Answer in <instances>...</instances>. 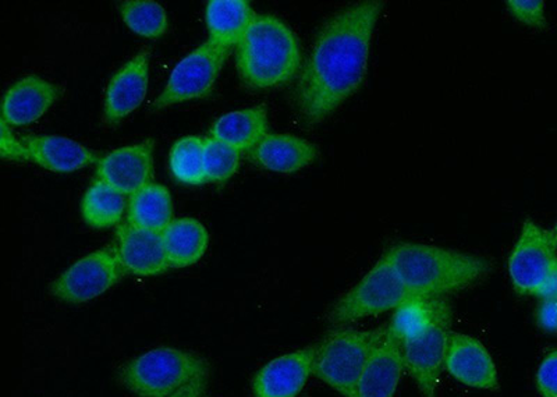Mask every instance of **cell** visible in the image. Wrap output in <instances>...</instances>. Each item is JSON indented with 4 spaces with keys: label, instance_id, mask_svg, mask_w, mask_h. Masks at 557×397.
<instances>
[{
    "label": "cell",
    "instance_id": "cell-1",
    "mask_svg": "<svg viewBox=\"0 0 557 397\" xmlns=\"http://www.w3.org/2000/svg\"><path fill=\"white\" fill-rule=\"evenodd\" d=\"M383 7L377 0L351 4L323 24L298 74L295 98L302 121H325L361 87Z\"/></svg>",
    "mask_w": 557,
    "mask_h": 397
},
{
    "label": "cell",
    "instance_id": "cell-2",
    "mask_svg": "<svg viewBox=\"0 0 557 397\" xmlns=\"http://www.w3.org/2000/svg\"><path fill=\"white\" fill-rule=\"evenodd\" d=\"M412 297L442 299L467 289L490 274L485 257L447 248L400 243L383 255Z\"/></svg>",
    "mask_w": 557,
    "mask_h": 397
},
{
    "label": "cell",
    "instance_id": "cell-3",
    "mask_svg": "<svg viewBox=\"0 0 557 397\" xmlns=\"http://www.w3.org/2000/svg\"><path fill=\"white\" fill-rule=\"evenodd\" d=\"M238 76L246 86L270 89L290 83L300 74V44L286 23L271 14H256L236 47Z\"/></svg>",
    "mask_w": 557,
    "mask_h": 397
},
{
    "label": "cell",
    "instance_id": "cell-4",
    "mask_svg": "<svg viewBox=\"0 0 557 397\" xmlns=\"http://www.w3.org/2000/svg\"><path fill=\"white\" fill-rule=\"evenodd\" d=\"M387 327L374 331L337 330L317 345L312 375L345 397H356L358 382Z\"/></svg>",
    "mask_w": 557,
    "mask_h": 397
},
{
    "label": "cell",
    "instance_id": "cell-5",
    "mask_svg": "<svg viewBox=\"0 0 557 397\" xmlns=\"http://www.w3.org/2000/svg\"><path fill=\"white\" fill-rule=\"evenodd\" d=\"M206 367L201 356L159 347L124 365L121 382L138 397H171Z\"/></svg>",
    "mask_w": 557,
    "mask_h": 397
},
{
    "label": "cell",
    "instance_id": "cell-6",
    "mask_svg": "<svg viewBox=\"0 0 557 397\" xmlns=\"http://www.w3.org/2000/svg\"><path fill=\"white\" fill-rule=\"evenodd\" d=\"M410 299V291L403 285L389 260L382 256L374 268L337 300L331 310L330 320L335 325L350 324L361 318L397 310Z\"/></svg>",
    "mask_w": 557,
    "mask_h": 397
},
{
    "label": "cell",
    "instance_id": "cell-7",
    "mask_svg": "<svg viewBox=\"0 0 557 397\" xmlns=\"http://www.w3.org/2000/svg\"><path fill=\"white\" fill-rule=\"evenodd\" d=\"M228 51L208 41L194 49L173 69L165 88L152 103L156 111L207 97L215 86Z\"/></svg>",
    "mask_w": 557,
    "mask_h": 397
},
{
    "label": "cell",
    "instance_id": "cell-8",
    "mask_svg": "<svg viewBox=\"0 0 557 397\" xmlns=\"http://www.w3.org/2000/svg\"><path fill=\"white\" fill-rule=\"evenodd\" d=\"M123 274L126 272L119 260L116 246H109L74 262L52 282L49 291L69 305H82L112 289Z\"/></svg>",
    "mask_w": 557,
    "mask_h": 397
},
{
    "label": "cell",
    "instance_id": "cell-9",
    "mask_svg": "<svg viewBox=\"0 0 557 397\" xmlns=\"http://www.w3.org/2000/svg\"><path fill=\"white\" fill-rule=\"evenodd\" d=\"M451 336V311L444 300L435 321L421 336L403 342L405 367L425 397H435L437 382L445 367Z\"/></svg>",
    "mask_w": 557,
    "mask_h": 397
},
{
    "label": "cell",
    "instance_id": "cell-10",
    "mask_svg": "<svg viewBox=\"0 0 557 397\" xmlns=\"http://www.w3.org/2000/svg\"><path fill=\"white\" fill-rule=\"evenodd\" d=\"M556 251L552 232L531 220L524 222L509 258L510 280L519 295L536 296L557 261Z\"/></svg>",
    "mask_w": 557,
    "mask_h": 397
},
{
    "label": "cell",
    "instance_id": "cell-11",
    "mask_svg": "<svg viewBox=\"0 0 557 397\" xmlns=\"http://www.w3.org/2000/svg\"><path fill=\"white\" fill-rule=\"evenodd\" d=\"M153 141L119 148L98 162L97 178L123 196L132 197L152 183Z\"/></svg>",
    "mask_w": 557,
    "mask_h": 397
},
{
    "label": "cell",
    "instance_id": "cell-12",
    "mask_svg": "<svg viewBox=\"0 0 557 397\" xmlns=\"http://www.w3.org/2000/svg\"><path fill=\"white\" fill-rule=\"evenodd\" d=\"M149 59L151 53L144 49L114 74L104 94V123H121L141 106L148 92Z\"/></svg>",
    "mask_w": 557,
    "mask_h": 397
},
{
    "label": "cell",
    "instance_id": "cell-13",
    "mask_svg": "<svg viewBox=\"0 0 557 397\" xmlns=\"http://www.w3.org/2000/svg\"><path fill=\"white\" fill-rule=\"evenodd\" d=\"M317 346L268 362L252 381L253 397H297L312 375Z\"/></svg>",
    "mask_w": 557,
    "mask_h": 397
},
{
    "label": "cell",
    "instance_id": "cell-14",
    "mask_svg": "<svg viewBox=\"0 0 557 397\" xmlns=\"http://www.w3.org/2000/svg\"><path fill=\"white\" fill-rule=\"evenodd\" d=\"M445 369L453 379L470 388L495 390L499 386V376L490 351L469 335L451 332Z\"/></svg>",
    "mask_w": 557,
    "mask_h": 397
},
{
    "label": "cell",
    "instance_id": "cell-15",
    "mask_svg": "<svg viewBox=\"0 0 557 397\" xmlns=\"http://www.w3.org/2000/svg\"><path fill=\"white\" fill-rule=\"evenodd\" d=\"M116 250L124 272L137 276H156L169 270L161 233L139 229L123 223L116 235Z\"/></svg>",
    "mask_w": 557,
    "mask_h": 397
},
{
    "label": "cell",
    "instance_id": "cell-16",
    "mask_svg": "<svg viewBox=\"0 0 557 397\" xmlns=\"http://www.w3.org/2000/svg\"><path fill=\"white\" fill-rule=\"evenodd\" d=\"M61 97V89L39 76H27L4 94L2 103V122L9 127L28 126L51 109Z\"/></svg>",
    "mask_w": 557,
    "mask_h": 397
},
{
    "label": "cell",
    "instance_id": "cell-17",
    "mask_svg": "<svg viewBox=\"0 0 557 397\" xmlns=\"http://www.w3.org/2000/svg\"><path fill=\"white\" fill-rule=\"evenodd\" d=\"M401 340L387 330L381 344L368 360L356 397H393L405 371Z\"/></svg>",
    "mask_w": 557,
    "mask_h": 397
},
{
    "label": "cell",
    "instance_id": "cell-18",
    "mask_svg": "<svg viewBox=\"0 0 557 397\" xmlns=\"http://www.w3.org/2000/svg\"><path fill=\"white\" fill-rule=\"evenodd\" d=\"M22 142L28 162L54 173H72L96 162L97 157L82 144L62 136H27Z\"/></svg>",
    "mask_w": 557,
    "mask_h": 397
},
{
    "label": "cell",
    "instance_id": "cell-19",
    "mask_svg": "<svg viewBox=\"0 0 557 397\" xmlns=\"http://www.w3.org/2000/svg\"><path fill=\"white\" fill-rule=\"evenodd\" d=\"M252 162L267 171L290 175L315 161L318 148L293 134H268L250 152Z\"/></svg>",
    "mask_w": 557,
    "mask_h": 397
},
{
    "label": "cell",
    "instance_id": "cell-20",
    "mask_svg": "<svg viewBox=\"0 0 557 397\" xmlns=\"http://www.w3.org/2000/svg\"><path fill=\"white\" fill-rule=\"evenodd\" d=\"M270 122L263 107H252L226 113L212 124L211 134L215 140L226 144L240 152H251L268 136Z\"/></svg>",
    "mask_w": 557,
    "mask_h": 397
},
{
    "label": "cell",
    "instance_id": "cell-21",
    "mask_svg": "<svg viewBox=\"0 0 557 397\" xmlns=\"http://www.w3.org/2000/svg\"><path fill=\"white\" fill-rule=\"evenodd\" d=\"M253 17L256 13L246 0H211L206 9L209 41L231 52L240 44Z\"/></svg>",
    "mask_w": 557,
    "mask_h": 397
},
{
    "label": "cell",
    "instance_id": "cell-22",
    "mask_svg": "<svg viewBox=\"0 0 557 397\" xmlns=\"http://www.w3.org/2000/svg\"><path fill=\"white\" fill-rule=\"evenodd\" d=\"M161 235L169 266L176 270L197 264L208 250V231L193 218L174 220Z\"/></svg>",
    "mask_w": 557,
    "mask_h": 397
},
{
    "label": "cell",
    "instance_id": "cell-23",
    "mask_svg": "<svg viewBox=\"0 0 557 397\" xmlns=\"http://www.w3.org/2000/svg\"><path fill=\"white\" fill-rule=\"evenodd\" d=\"M127 222L139 229L162 233L173 220V201L168 188L149 183L131 197Z\"/></svg>",
    "mask_w": 557,
    "mask_h": 397
},
{
    "label": "cell",
    "instance_id": "cell-24",
    "mask_svg": "<svg viewBox=\"0 0 557 397\" xmlns=\"http://www.w3.org/2000/svg\"><path fill=\"white\" fill-rule=\"evenodd\" d=\"M126 196L101 181H94L82 201L84 222L94 229H108L122 221Z\"/></svg>",
    "mask_w": 557,
    "mask_h": 397
},
{
    "label": "cell",
    "instance_id": "cell-25",
    "mask_svg": "<svg viewBox=\"0 0 557 397\" xmlns=\"http://www.w3.org/2000/svg\"><path fill=\"white\" fill-rule=\"evenodd\" d=\"M442 299H412L403 302L399 309L395 310L389 330L397 339L403 342L416 339L421 336L435 321L440 311Z\"/></svg>",
    "mask_w": 557,
    "mask_h": 397
},
{
    "label": "cell",
    "instance_id": "cell-26",
    "mask_svg": "<svg viewBox=\"0 0 557 397\" xmlns=\"http://www.w3.org/2000/svg\"><path fill=\"white\" fill-rule=\"evenodd\" d=\"M203 146H206V138L197 136L184 137L173 144L169 153V166L177 182L187 186L206 185Z\"/></svg>",
    "mask_w": 557,
    "mask_h": 397
},
{
    "label": "cell",
    "instance_id": "cell-27",
    "mask_svg": "<svg viewBox=\"0 0 557 397\" xmlns=\"http://www.w3.org/2000/svg\"><path fill=\"white\" fill-rule=\"evenodd\" d=\"M124 24L137 36L157 39L165 36L169 27L166 10L151 0H128L121 4Z\"/></svg>",
    "mask_w": 557,
    "mask_h": 397
},
{
    "label": "cell",
    "instance_id": "cell-28",
    "mask_svg": "<svg viewBox=\"0 0 557 397\" xmlns=\"http://www.w3.org/2000/svg\"><path fill=\"white\" fill-rule=\"evenodd\" d=\"M240 165V151L226 146L215 138H206L203 146V172L207 183H225L236 175Z\"/></svg>",
    "mask_w": 557,
    "mask_h": 397
},
{
    "label": "cell",
    "instance_id": "cell-29",
    "mask_svg": "<svg viewBox=\"0 0 557 397\" xmlns=\"http://www.w3.org/2000/svg\"><path fill=\"white\" fill-rule=\"evenodd\" d=\"M511 14L525 26L545 28V2L542 0H509L507 2Z\"/></svg>",
    "mask_w": 557,
    "mask_h": 397
},
{
    "label": "cell",
    "instance_id": "cell-30",
    "mask_svg": "<svg viewBox=\"0 0 557 397\" xmlns=\"http://www.w3.org/2000/svg\"><path fill=\"white\" fill-rule=\"evenodd\" d=\"M536 388L542 397H557V350L541 362L536 371Z\"/></svg>",
    "mask_w": 557,
    "mask_h": 397
},
{
    "label": "cell",
    "instance_id": "cell-31",
    "mask_svg": "<svg viewBox=\"0 0 557 397\" xmlns=\"http://www.w3.org/2000/svg\"><path fill=\"white\" fill-rule=\"evenodd\" d=\"M0 156L4 161L28 162V152L22 140L14 138L7 123L2 122V138H0Z\"/></svg>",
    "mask_w": 557,
    "mask_h": 397
},
{
    "label": "cell",
    "instance_id": "cell-32",
    "mask_svg": "<svg viewBox=\"0 0 557 397\" xmlns=\"http://www.w3.org/2000/svg\"><path fill=\"white\" fill-rule=\"evenodd\" d=\"M536 320L542 330L546 332L557 331V301L542 300Z\"/></svg>",
    "mask_w": 557,
    "mask_h": 397
},
{
    "label": "cell",
    "instance_id": "cell-33",
    "mask_svg": "<svg viewBox=\"0 0 557 397\" xmlns=\"http://www.w3.org/2000/svg\"><path fill=\"white\" fill-rule=\"evenodd\" d=\"M209 369L206 367L200 374L194 376V379L184 385L183 388L178 389L176 394L171 397H202L206 392L208 384Z\"/></svg>",
    "mask_w": 557,
    "mask_h": 397
},
{
    "label": "cell",
    "instance_id": "cell-34",
    "mask_svg": "<svg viewBox=\"0 0 557 397\" xmlns=\"http://www.w3.org/2000/svg\"><path fill=\"white\" fill-rule=\"evenodd\" d=\"M536 297H540L541 300L557 301V261L554 268H552L549 276L546 277L544 285L536 293Z\"/></svg>",
    "mask_w": 557,
    "mask_h": 397
},
{
    "label": "cell",
    "instance_id": "cell-35",
    "mask_svg": "<svg viewBox=\"0 0 557 397\" xmlns=\"http://www.w3.org/2000/svg\"><path fill=\"white\" fill-rule=\"evenodd\" d=\"M552 236H554L555 241H556V245H557V222H556L555 229H554V231H552Z\"/></svg>",
    "mask_w": 557,
    "mask_h": 397
}]
</instances>
